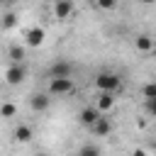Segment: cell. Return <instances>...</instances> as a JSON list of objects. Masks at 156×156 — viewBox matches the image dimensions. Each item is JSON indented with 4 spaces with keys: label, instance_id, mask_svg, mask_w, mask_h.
<instances>
[{
    "label": "cell",
    "instance_id": "6da1fadb",
    "mask_svg": "<svg viewBox=\"0 0 156 156\" xmlns=\"http://www.w3.org/2000/svg\"><path fill=\"white\" fill-rule=\"evenodd\" d=\"M95 88H98L100 93H117V90L122 88V78H119L117 73H110V71L98 73V76H95Z\"/></svg>",
    "mask_w": 156,
    "mask_h": 156
},
{
    "label": "cell",
    "instance_id": "7a4b0ae2",
    "mask_svg": "<svg viewBox=\"0 0 156 156\" xmlns=\"http://www.w3.org/2000/svg\"><path fill=\"white\" fill-rule=\"evenodd\" d=\"M22 39H24V46L39 49L44 44V39H46V32H44V27H29V29H24Z\"/></svg>",
    "mask_w": 156,
    "mask_h": 156
},
{
    "label": "cell",
    "instance_id": "3957f363",
    "mask_svg": "<svg viewBox=\"0 0 156 156\" xmlns=\"http://www.w3.org/2000/svg\"><path fill=\"white\" fill-rule=\"evenodd\" d=\"M73 93V80L71 78H49V95H71Z\"/></svg>",
    "mask_w": 156,
    "mask_h": 156
},
{
    "label": "cell",
    "instance_id": "277c9868",
    "mask_svg": "<svg viewBox=\"0 0 156 156\" xmlns=\"http://www.w3.org/2000/svg\"><path fill=\"white\" fill-rule=\"evenodd\" d=\"M117 107V98H115V93H100L98 95V100H95V110L100 112V115H107V112H112Z\"/></svg>",
    "mask_w": 156,
    "mask_h": 156
},
{
    "label": "cell",
    "instance_id": "5b68a950",
    "mask_svg": "<svg viewBox=\"0 0 156 156\" xmlns=\"http://www.w3.org/2000/svg\"><path fill=\"white\" fill-rule=\"evenodd\" d=\"M24 78H27V71L20 63H10L7 66V71H5V83L7 85H20Z\"/></svg>",
    "mask_w": 156,
    "mask_h": 156
},
{
    "label": "cell",
    "instance_id": "8992f818",
    "mask_svg": "<svg viewBox=\"0 0 156 156\" xmlns=\"http://www.w3.org/2000/svg\"><path fill=\"white\" fill-rule=\"evenodd\" d=\"M73 10H76V5L68 2V0H56V2H54V15H56V20H68V17L73 15Z\"/></svg>",
    "mask_w": 156,
    "mask_h": 156
},
{
    "label": "cell",
    "instance_id": "52a82bcc",
    "mask_svg": "<svg viewBox=\"0 0 156 156\" xmlns=\"http://www.w3.org/2000/svg\"><path fill=\"white\" fill-rule=\"evenodd\" d=\"M134 46H136V51H141V54H149V51H154L156 41H154V37H151V34H136V39H134Z\"/></svg>",
    "mask_w": 156,
    "mask_h": 156
},
{
    "label": "cell",
    "instance_id": "ba28073f",
    "mask_svg": "<svg viewBox=\"0 0 156 156\" xmlns=\"http://www.w3.org/2000/svg\"><path fill=\"white\" fill-rule=\"evenodd\" d=\"M100 117H102V115L95 110V105H93V107H83V110H80V115H78L80 124H85V127H93V124H95Z\"/></svg>",
    "mask_w": 156,
    "mask_h": 156
},
{
    "label": "cell",
    "instance_id": "9c48e42d",
    "mask_svg": "<svg viewBox=\"0 0 156 156\" xmlns=\"http://www.w3.org/2000/svg\"><path fill=\"white\" fill-rule=\"evenodd\" d=\"M71 73H73V66L68 61H56L51 66V78H71Z\"/></svg>",
    "mask_w": 156,
    "mask_h": 156
},
{
    "label": "cell",
    "instance_id": "30bf717a",
    "mask_svg": "<svg viewBox=\"0 0 156 156\" xmlns=\"http://www.w3.org/2000/svg\"><path fill=\"white\" fill-rule=\"evenodd\" d=\"M49 102H51L49 93H39V95H34V98L29 100V105H32L34 112H46V110H49Z\"/></svg>",
    "mask_w": 156,
    "mask_h": 156
},
{
    "label": "cell",
    "instance_id": "8fae6325",
    "mask_svg": "<svg viewBox=\"0 0 156 156\" xmlns=\"http://www.w3.org/2000/svg\"><path fill=\"white\" fill-rule=\"evenodd\" d=\"M90 132H93L95 136H107V134L112 132V122H110L107 117H100V119L90 127Z\"/></svg>",
    "mask_w": 156,
    "mask_h": 156
},
{
    "label": "cell",
    "instance_id": "7c38bea8",
    "mask_svg": "<svg viewBox=\"0 0 156 156\" xmlns=\"http://www.w3.org/2000/svg\"><path fill=\"white\" fill-rule=\"evenodd\" d=\"M7 56H10V61H12V63H22V58L27 56V49H24V46H20V44H12V46H10V51H7Z\"/></svg>",
    "mask_w": 156,
    "mask_h": 156
},
{
    "label": "cell",
    "instance_id": "4fadbf2b",
    "mask_svg": "<svg viewBox=\"0 0 156 156\" xmlns=\"http://www.w3.org/2000/svg\"><path fill=\"white\" fill-rule=\"evenodd\" d=\"M15 139H17L20 144H27V141L32 139V127H27V124H20V127L15 129Z\"/></svg>",
    "mask_w": 156,
    "mask_h": 156
},
{
    "label": "cell",
    "instance_id": "5bb4252c",
    "mask_svg": "<svg viewBox=\"0 0 156 156\" xmlns=\"http://www.w3.org/2000/svg\"><path fill=\"white\" fill-rule=\"evenodd\" d=\"M78 156H100V146L98 144H83L78 149Z\"/></svg>",
    "mask_w": 156,
    "mask_h": 156
},
{
    "label": "cell",
    "instance_id": "9a60e30c",
    "mask_svg": "<svg viewBox=\"0 0 156 156\" xmlns=\"http://www.w3.org/2000/svg\"><path fill=\"white\" fill-rule=\"evenodd\" d=\"M15 112H17V105H15V102H2V107H0V115H2L5 119L15 117Z\"/></svg>",
    "mask_w": 156,
    "mask_h": 156
},
{
    "label": "cell",
    "instance_id": "2e32d148",
    "mask_svg": "<svg viewBox=\"0 0 156 156\" xmlns=\"http://www.w3.org/2000/svg\"><path fill=\"white\" fill-rule=\"evenodd\" d=\"M141 95H144L146 100H156V80H151V83H146V85L141 88Z\"/></svg>",
    "mask_w": 156,
    "mask_h": 156
},
{
    "label": "cell",
    "instance_id": "e0dca14e",
    "mask_svg": "<svg viewBox=\"0 0 156 156\" xmlns=\"http://www.w3.org/2000/svg\"><path fill=\"white\" fill-rule=\"evenodd\" d=\"M15 24H17V15H15V12H5V15H2V27H5V29H12Z\"/></svg>",
    "mask_w": 156,
    "mask_h": 156
},
{
    "label": "cell",
    "instance_id": "ac0fdd59",
    "mask_svg": "<svg viewBox=\"0 0 156 156\" xmlns=\"http://www.w3.org/2000/svg\"><path fill=\"white\" fill-rule=\"evenodd\" d=\"M95 7H100V10H115V7H117V2H112V0H98V2H95Z\"/></svg>",
    "mask_w": 156,
    "mask_h": 156
},
{
    "label": "cell",
    "instance_id": "d6986e66",
    "mask_svg": "<svg viewBox=\"0 0 156 156\" xmlns=\"http://www.w3.org/2000/svg\"><path fill=\"white\" fill-rule=\"evenodd\" d=\"M146 112L151 117H156V100H146Z\"/></svg>",
    "mask_w": 156,
    "mask_h": 156
},
{
    "label": "cell",
    "instance_id": "ffe728a7",
    "mask_svg": "<svg viewBox=\"0 0 156 156\" xmlns=\"http://www.w3.org/2000/svg\"><path fill=\"white\" fill-rule=\"evenodd\" d=\"M132 156H146V151H144V149H134V151H132Z\"/></svg>",
    "mask_w": 156,
    "mask_h": 156
}]
</instances>
